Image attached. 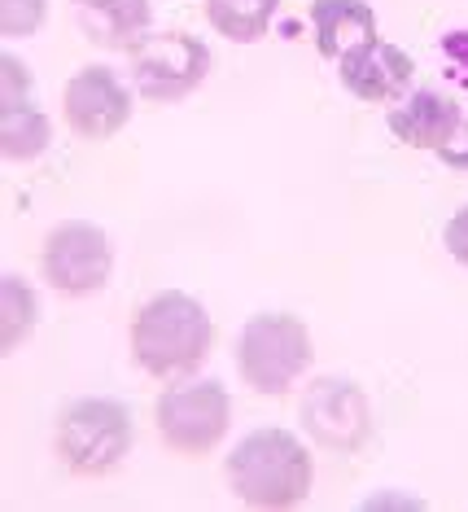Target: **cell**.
Wrapping results in <instances>:
<instances>
[{"instance_id": "cell-1", "label": "cell", "mask_w": 468, "mask_h": 512, "mask_svg": "<svg viewBox=\"0 0 468 512\" xmlns=\"http://www.w3.org/2000/svg\"><path fill=\"white\" fill-rule=\"evenodd\" d=\"M132 359L140 372L158 381H184L197 377L215 346V320L210 311L184 289H162V294L145 298L132 316V333H127Z\"/></svg>"}, {"instance_id": "cell-2", "label": "cell", "mask_w": 468, "mask_h": 512, "mask_svg": "<svg viewBox=\"0 0 468 512\" xmlns=\"http://www.w3.org/2000/svg\"><path fill=\"white\" fill-rule=\"evenodd\" d=\"M224 477H228V491L237 495L245 508L285 512V508H298L302 499L311 495L315 464H311L307 442L298 434L267 425V429L245 434L237 447L228 451Z\"/></svg>"}, {"instance_id": "cell-3", "label": "cell", "mask_w": 468, "mask_h": 512, "mask_svg": "<svg viewBox=\"0 0 468 512\" xmlns=\"http://www.w3.org/2000/svg\"><path fill=\"white\" fill-rule=\"evenodd\" d=\"M315 359L311 329L289 311H263L250 316L237 333V372L263 399H285L307 377Z\"/></svg>"}, {"instance_id": "cell-4", "label": "cell", "mask_w": 468, "mask_h": 512, "mask_svg": "<svg viewBox=\"0 0 468 512\" xmlns=\"http://www.w3.org/2000/svg\"><path fill=\"white\" fill-rule=\"evenodd\" d=\"M132 442V407L105 399V394H88V399H75L57 416L53 451L75 477H105L132 456Z\"/></svg>"}, {"instance_id": "cell-5", "label": "cell", "mask_w": 468, "mask_h": 512, "mask_svg": "<svg viewBox=\"0 0 468 512\" xmlns=\"http://www.w3.org/2000/svg\"><path fill=\"white\" fill-rule=\"evenodd\" d=\"M154 425L162 447L175 456H210L215 447H224L228 429H232V399L224 390V381L210 377H184L167 381V390L154 403Z\"/></svg>"}, {"instance_id": "cell-6", "label": "cell", "mask_w": 468, "mask_h": 512, "mask_svg": "<svg viewBox=\"0 0 468 512\" xmlns=\"http://www.w3.org/2000/svg\"><path fill=\"white\" fill-rule=\"evenodd\" d=\"M127 62H132L136 97L154 101V106H175V101L193 97L210 75V49L184 31H149L145 40L127 49Z\"/></svg>"}, {"instance_id": "cell-7", "label": "cell", "mask_w": 468, "mask_h": 512, "mask_svg": "<svg viewBox=\"0 0 468 512\" xmlns=\"http://www.w3.org/2000/svg\"><path fill=\"white\" fill-rule=\"evenodd\" d=\"M40 272L53 294L62 298H92L114 276V246L110 232L92 219H62L49 228L40 250Z\"/></svg>"}, {"instance_id": "cell-8", "label": "cell", "mask_w": 468, "mask_h": 512, "mask_svg": "<svg viewBox=\"0 0 468 512\" xmlns=\"http://www.w3.org/2000/svg\"><path fill=\"white\" fill-rule=\"evenodd\" d=\"M298 425L315 447L337 451V456H355L372 434V403L364 386L324 372L298 394Z\"/></svg>"}, {"instance_id": "cell-9", "label": "cell", "mask_w": 468, "mask_h": 512, "mask_svg": "<svg viewBox=\"0 0 468 512\" xmlns=\"http://www.w3.org/2000/svg\"><path fill=\"white\" fill-rule=\"evenodd\" d=\"M132 88L110 66H84L66 79L62 114L79 141H110L132 123Z\"/></svg>"}, {"instance_id": "cell-10", "label": "cell", "mask_w": 468, "mask_h": 512, "mask_svg": "<svg viewBox=\"0 0 468 512\" xmlns=\"http://www.w3.org/2000/svg\"><path fill=\"white\" fill-rule=\"evenodd\" d=\"M337 79H342V88L355 101H364V106H394V101H403L407 92H412L416 62L407 49L377 36V40L359 44V49H350L342 62H337Z\"/></svg>"}, {"instance_id": "cell-11", "label": "cell", "mask_w": 468, "mask_h": 512, "mask_svg": "<svg viewBox=\"0 0 468 512\" xmlns=\"http://www.w3.org/2000/svg\"><path fill=\"white\" fill-rule=\"evenodd\" d=\"M460 123H464L460 101L438 88H412L385 114V127H390L407 149H425V154H438Z\"/></svg>"}, {"instance_id": "cell-12", "label": "cell", "mask_w": 468, "mask_h": 512, "mask_svg": "<svg viewBox=\"0 0 468 512\" xmlns=\"http://www.w3.org/2000/svg\"><path fill=\"white\" fill-rule=\"evenodd\" d=\"M311 36L315 53L342 62L350 49L377 40V9L368 0H315L311 5Z\"/></svg>"}, {"instance_id": "cell-13", "label": "cell", "mask_w": 468, "mask_h": 512, "mask_svg": "<svg viewBox=\"0 0 468 512\" xmlns=\"http://www.w3.org/2000/svg\"><path fill=\"white\" fill-rule=\"evenodd\" d=\"M75 18L101 49H132L154 31V0H75Z\"/></svg>"}, {"instance_id": "cell-14", "label": "cell", "mask_w": 468, "mask_h": 512, "mask_svg": "<svg viewBox=\"0 0 468 512\" xmlns=\"http://www.w3.org/2000/svg\"><path fill=\"white\" fill-rule=\"evenodd\" d=\"M49 145L53 123L40 106H31V101L0 106V158L5 162H35L40 154H49Z\"/></svg>"}, {"instance_id": "cell-15", "label": "cell", "mask_w": 468, "mask_h": 512, "mask_svg": "<svg viewBox=\"0 0 468 512\" xmlns=\"http://www.w3.org/2000/svg\"><path fill=\"white\" fill-rule=\"evenodd\" d=\"M40 324V294L27 276L0 272V351L14 355Z\"/></svg>"}, {"instance_id": "cell-16", "label": "cell", "mask_w": 468, "mask_h": 512, "mask_svg": "<svg viewBox=\"0 0 468 512\" xmlns=\"http://www.w3.org/2000/svg\"><path fill=\"white\" fill-rule=\"evenodd\" d=\"M280 0H206V22L232 44H259L276 22Z\"/></svg>"}, {"instance_id": "cell-17", "label": "cell", "mask_w": 468, "mask_h": 512, "mask_svg": "<svg viewBox=\"0 0 468 512\" xmlns=\"http://www.w3.org/2000/svg\"><path fill=\"white\" fill-rule=\"evenodd\" d=\"M44 14H49V0H0V36L9 44L27 40L44 27Z\"/></svg>"}, {"instance_id": "cell-18", "label": "cell", "mask_w": 468, "mask_h": 512, "mask_svg": "<svg viewBox=\"0 0 468 512\" xmlns=\"http://www.w3.org/2000/svg\"><path fill=\"white\" fill-rule=\"evenodd\" d=\"M18 101H31V71L22 57H14L9 49L0 57V106H18Z\"/></svg>"}, {"instance_id": "cell-19", "label": "cell", "mask_w": 468, "mask_h": 512, "mask_svg": "<svg viewBox=\"0 0 468 512\" xmlns=\"http://www.w3.org/2000/svg\"><path fill=\"white\" fill-rule=\"evenodd\" d=\"M438 57H442V71H447L451 84H460L468 92V31H447L438 40Z\"/></svg>"}, {"instance_id": "cell-20", "label": "cell", "mask_w": 468, "mask_h": 512, "mask_svg": "<svg viewBox=\"0 0 468 512\" xmlns=\"http://www.w3.org/2000/svg\"><path fill=\"white\" fill-rule=\"evenodd\" d=\"M442 246H447V254L460 267H468V206H460L451 219H447V228H442Z\"/></svg>"}, {"instance_id": "cell-21", "label": "cell", "mask_w": 468, "mask_h": 512, "mask_svg": "<svg viewBox=\"0 0 468 512\" xmlns=\"http://www.w3.org/2000/svg\"><path fill=\"white\" fill-rule=\"evenodd\" d=\"M438 162H442V167L464 171V176H468V119H464L460 127H455V132H451V141L438 149Z\"/></svg>"}, {"instance_id": "cell-22", "label": "cell", "mask_w": 468, "mask_h": 512, "mask_svg": "<svg viewBox=\"0 0 468 512\" xmlns=\"http://www.w3.org/2000/svg\"><path fill=\"white\" fill-rule=\"evenodd\" d=\"M364 508H420V499H412V495H372V499H364Z\"/></svg>"}]
</instances>
